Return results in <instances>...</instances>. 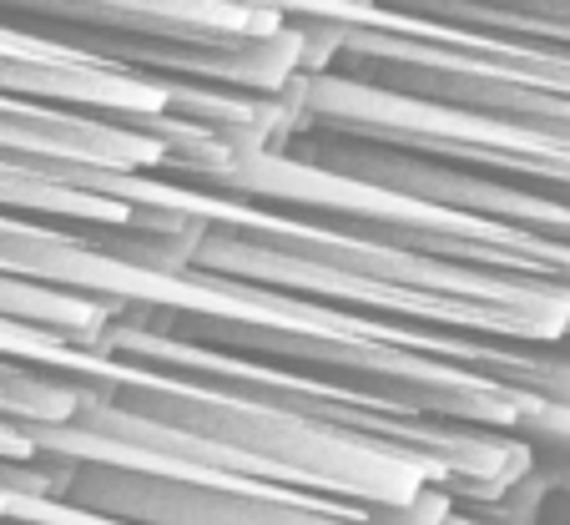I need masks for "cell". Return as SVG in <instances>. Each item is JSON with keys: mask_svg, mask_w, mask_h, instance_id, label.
<instances>
[{"mask_svg": "<svg viewBox=\"0 0 570 525\" xmlns=\"http://www.w3.org/2000/svg\"><path fill=\"white\" fill-rule=\"evenodd\" d=\"M51 465L56 500L117 525H444L454 511L450 495L384 511V505H358L338 495L293 490V485H213L81 460Z\"/></svg>", "mask_w": 570, "mask_h": 525, "instance_id": "1", "label": "cell"}, {"mask_svg": "<svg viewBox=\"0 0 570 525\" xmlns=\"http://www.w3.org/2000/svg\"><path fill=\"white\" fill-rule=\"evenodd\" d=\"M535 480L546 495L570 500V460H535Z\"/></svg>", "mask_w": 570, "mask_h": 525, "instance_id": "2", "label": "cell"}, {"mask_svg": "<svg viewBox=\"0 0 570 525\" xmlns=\"http://www.w3.org/2000/svg\"><path fill=\"white\" fill-rule=\"evenodd\" d=\"M444 525H490V521H474V515H464V511H450V521Z\"/></svg>", "mask_w": 570, "mask_h": 525, "instance_id": "3", "label": "cell"}, {"mask_svg": "<svg viewBox=\"0 0 570 525\" xmlns=\"http://www.w3.org/2000/svg\"><path fill=\"white\" fill-rule=\"evenodd\" d=\"M566 354H570V343H566Z\"/></svg>", "mask_w": 570, "mask_h": 525, "instance_id": "4", "label": "cell"}]
</instances>
